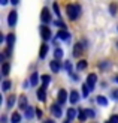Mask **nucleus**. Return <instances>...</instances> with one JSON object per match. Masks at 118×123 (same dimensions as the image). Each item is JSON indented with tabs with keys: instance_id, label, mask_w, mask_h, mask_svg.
Masks as SVG:
<instances>
[{
	"instance_id": "obj_1",
	"label": "nucleus",
	"mask_w": 118,
	"mask_h": 123,
	"mask_svg": "<svg viewBox=\"0 0 118 123\" xmlns=\"http://www.w3.org/2000/svg\"><path fill=\"white\" fill-rule=\"evenodd\" d=\"M66 14L69 17V20L75 21L76 18L81 15V6L79 5H67L66 6Z\"/></svg>"
},
{
	"instance_id": "obj_2",
	"label": "nucleus",
	"mask_w": 118,
	"mask_h": 123,
	"mask_svg": "<svg viewBox=\"0 0 118 123\" xmlns=\"http://www.w3.org/2000/svg\"><path fill=\"white\" fill-rule=\"evenodd\" d=\"M40 20L43 24H49L52 21V18H51V12H49L48 8H43L42 9V14H40Z\"/></svg>"
},
{
	"instance_id": "obj_3",
	"label": "nucleus",
	"mask_w": 118,
	"mask_h": 123,
	"mask_svg": "<svg viewBox=\"0 0 118 123\" xmlns=\"http://www.w3.org/2000/svg\"><path fill=\"white\" fill-rule=\"evenodd\" d=\"M17 21H18V12L17 11H11L9 15H8V24L11 27H15L17 26Z\"/></svg>"
},
{
	"instance_id": "obj_4",
	"label": "nucleus",
	"mask_w": 118,
	"mask_h": 123,
	"mask_svg": "<svg viewBox=\"0 0 118 123\" xmlns=\"http://www.w3.org/2000/svg\"><path fill=\"white\" fill-rule=\"evenodd\" d=\"M40 36H42V39L43 41H49L51 39V30H49L48 26H40Z\"/></svg>"
},
{
	"instance_id": "obj_5",
	"label": "nucleus",
	"mask_w": 118,
	"mask_h": 123,
	"mask_svg": "<svg viewBox=\"0 0 118 123\" xmlns=\"http://www.w3.org/2000/svg\"><path fill=\"white\" fill-rule=\"evenodd\" d=\"M96 83H97V75H96V74H90L88 78H87V83L85 84L88 86L90 90H93V89L96 87Z\"/></svg>"
},
{
	"instance_id": "obj_6",
	"label": "nucleus",
	"mask_w": 118,
	"mask_h": 123,
	"mask_svg": "<svg viewBox=\"0 0 118 123\" xmlns=\"http://www.w3.org/2000/svg\"><path fill=\"white\" fill-rule=\"evenodd\" d=\"M51 113L54 117H61V114H63V111H61V105L57 102V104H52L51 105Z\"/></svg>"
},
{
	"instance_id": "obj_7",
	"label": "nucleus",
	"mask_w": 118,
	"mask_h": 123,
	"mask_svg": "<svg viewBox=\"0 0 118 123\" xmlns=\"http://www.w3.org/2000/svg\"><path fill=\"white\" fill-rule=\"evenodd\" d=\"M66 101H67V92L64 89H60L58 90V96H57V102L60 104V105H63Z\"/></svg>"
},
{
	"instance_id": "obj_8",
	"label": "nucleus",
	"mask_w": 118,
	"mask_h": 123,
	"mask_svg": "<svg viewBox=\"0 0 118 123\" xmlns=\"http://www.w3.org/2000/svg\"><path fill=\"white\" fill-rule=\"evenodd\" d=\"M49 68H51V71L52 72H60L61 71V63H60V60H57V59H54L52 62H49Z\"/></svg>"
},
{
	"instance_id": "obj_9",
	"label": "nucleus",
	"mask_w": 118,
	"mask_h": 123,
	"mask_svg": "<svg viewBox=\"0 0 118 123\" xmlns=\"http://www.w3.org/2000/svg\"><path fill=\"white\" fill-rule=\"evenodd\" d=\"M82 51H84L82 42H78V44H75V47H73V56H75V57H79L81 54H82Z\"/></svg>"
},
{
	"instance_id": "obj_10",
	"label": "nucleus",
	"mask_w": 118,
	"mask_h": 123,
	"mask_svg": "<svg viewBox=\"0 0 118 123\" xmlns=\"http://www.w3.org/2000/svg\"><path fill=\"white\" fill-rule=\"evenodd\" d=\"M79 99H81V98H79V93H78L76 90H72V92H70V96H69V101L72 102V105H73V104H78Z\"/></svg>"
},
{
	"instance_id": "obj_11",
	"label": "nucleus",
	"mask_w": 118,
	"mask_h": 123,
	"mask_svg": "<svg viewBox=\"0 0 118 123\" xmlns=\"http://www.w3.org/2000/svg\"><path fill=\"white\" fill-rule=\"evenodd\" d=\"M45 90H46L45 87H40V89H38V92H36V93H38V99L42 101V102L46 101V92Z\"/></svg>"
},
{
	"instance_id": "obj_12",
	"label": "nucleus",
	"mask_w": 118,
	"mask_h": 123,
	"mask_svg": "<svg viewBox=\"0 0 118 123\" xmlns=\"http://www.w3.org/2000/svg\"><path fill=\"white\" fill-rule=\"evenodd\" d=\"M34 114H36V110L32 108V107H27V110L24 111V117H26L27 120H30V119H33Z\"/></svg>"
},
{
	"instance_id": "obj_13",
	"label": "nucleus",
	"mask_w": 118,
	"mask_h": 123,
	"mask_svg": "<svg viewBox=\"0 0 118 123\" xmlns=\"http://www.w3.org/2000/svg\"><path fill=\"white\" fill-rule=\"evenodd\" d=\"M18 105H20V110H24V111H26L27 110V107H28V102H27V96H20V104H18Z\"/></svg>"
},
{
	"instance_id": "obj_14",
	"label": "nucleus",
	"mask_w": 118,
	"mask_h": 123,
	"mask_svg": "<svg viewBox=\"0 0 118 123\" xmlns=\"http://www.w3.org/2000/svg\"><path fill=\"white\" fill-rule=\"evenodd\" d=\"M9 71H11V65L8 62H3L2 63V75L3 77H8L9 75Z\"/></svg>"
},
{
	"instance_id": "obj_15",
	"label": "nucleus",
	"mask_w": 118,
	"mask_h": 123,
	"mask_svg": "<svg viewBox=\"0 0 118 123\" xmlns=\"http://www.w3.org/2000/svg\"><path fill=\"white\" fill-rule=\"evenodd\" d=\"M87 117H88V116H87V111H85V110H84V108H78V120H79V122H85Z\"/></svg>"
},
{
	"instance_id": "obj_16",
	"label": "nucleus",
	"mask_w": 118,
	"mask_h": 123,
	"mask_svg": "<svg viewBox=\"0 0 118 123\" xmlns=\"http://www.w3.org/2000/svg\"><path fill=\"white\" fill-rule=\"evenodd\" d=\"M57 38L61 39V41H67V39L70 38V35H69V32H67V30H60V32L57 33Z\"/></svg>"
},
{
	"instance_id": "obj_17",
	"label": "nucleus",
	"mask_w": 118,
	"mask_h": 123,
	"mask_svg": "<svg viewBox=\"0 0 118 123\" xmlns=\"http://www.w3.org/2000/svg\"><path fill=\"white\" fill-rule=\"evenodd\" d=\"M75 117H78V110L69 108V110H67V119H69V120H73Z\"/></svg>"
},
{
	"instance_id": "obj_18",
	"label": "nucleus",
	"mask_w": 118,
	"mask_h": 123,
	"mask_svg": "<svg viewBox=\"0 0 118 123\" xmlns=\"http://www.w3.org/2000/svg\"><path fill=\"white\" fill-rule=\"evenodd\" d=\"M48 50H49L48 45H46V44H42V45H40V53H39V59H45Z\"/></svg>"
},
{
	"instance_id": "obj_19",
	"label": "nucleus",
	"mask_w": 118,
	"mask_h": 123,
	"mask_svg": "<svg viewBox=\"0 0 118 123\" xmlns=\"http://www.w3.org/2000/svg\"><path fill=\"white\" fill-rule=\"evenodd\" d=\"M38 83H39V74L33 72L32 77H30V84H32V86H38Z\"/></svg>"
},
{
	"instance_id": "obj_20",
	"label": "nucleus",
	"mask_w": 118,
	"mask_h": 123,
	"mask_svg": "<svg viewBox=\"0 0 118 123\" xmlns=\"http://www.w3.org/2000/svg\"><path fill=\"white\" fill-rule=\"evenodd\" d=\"M96 101H97L99 105H102V107H106L108 105V98H105V96H97Z\"/></svg>"
},
{
	"instance_id": "obj_21",
	"label": "nucleus",
	"mask_w": 118,
	"mask_h": 123,
	"mask_svg": "<svg viewBox=\"0 0 118 123\" xmlns=\"http://www.w3.org/2000/svg\"><path fill=\"white\" fill-rule=\"evenodd\" d=\"M11 122H12V123H20V122H21V114H20V113H12Z\"/></svg>"
},
{
	"instance_id": "obj_22",
	"label": "nucleus",
	"mask_w": 118,
	"mask_h": 123,
	"mask_svg": "<svg viewBox=\"0 0 118 123\" xmlns=\"http://www.w3.org/2000/svg\"><path fill=\"white\" fill-rule=\"evenodd\" d=\"M15 38H17V36H15L14 33H9L8 36H6V42H8V45H9V47H12V45H14Z\"/></svg>"
},
{
	"instance_id": "obj_23",
	"label": "nucleus",
	"mask_w": 118,
	"mask_h": 123,
	"mask_svg": "<svg viewBox=\"0 0 118 123\" xmlns=\"http://www.w3.org/2000/svg\"><path fill=\"white\" fill-rule=\"evenodd\" d=\"M49 83H51V77H49V75H43V77H42V87L46 89Z\"/></svg>"
},
{
	"instance_id": "obj_24",
	"label": "nucleus",
	"mask_w": 118,
	"mask_h": 123,
	"mask_svg": "<svg viewBox=\"0 0 118 123\" xmlns=\"http://www.w3.org/2000/svg\"><path fill=\"white\" fill-rule=\"evenodd\" d=\"M87 66H88V63H87V60H79L78 62V71H84V69H87Z\"/></svg>"
},
{
	"instance_id": "obj_25",
	"label": "nucleus",
	"mask_w": 118,
	"mask_h": 123,
	"mask_svg": "<svg viewBox=\"0 0 118 123\" xmlns=\"http://www.w3.org/2000/svg\"><path fill=\"white\" fill-rule=\"evenodd\" d=\"M6 105H8V108H9V110L15 105V96H14V95L8 98V102H6Z\"/></svg>"
},
{
	"instance_id": "obj_26",
	"label": "nucleus",
	"mask_w": 118,
	"mask_h": 123,
	"mask_svg": "<svg viewBox=\"0 0 118 123\" xmlns=\"http://www.w3.org/2000/svg\"><path fill=\"white\" fill-rule=\"evenodd\" d=\"M11 86H12V83L9 81V80H5V81L2 83V89H3L5 92H8V90L11 89Z\"/></svg>"
},
{
	"instance_id": "obj_27",
	"label": "nucleus",
	"mask_w": 118,
	"mask_h": 123,
	"mask_svg": "<svg viewBox=\"0 0 118 123\" xmlns=\"http://www.w3.org/2000/svg\"><path fill=\"white\" fill-rule=\"evenodd\" d=\"M54 56H55V59H57V60H60L61 57H63V50H61V48H55Z\"/></svg>"
},
{
	"instance_id": "obj_28",
	"label": "nucleus",
	"mask_w": 118,
	"mask_h": 123,
	"mask_svg": "<svg viewBox=\"0 0 118 123\" xmlns=\"http://www.w3.org/2000/svg\"><path fill=\"white\" fill-rule=\"evenodd\" d=\"M52 9H54V12H55V15L60 18L61 14H60V6H58V3H54V5H52Z\"/></svg>"
},
{
	"instance_id": "obj_29",
	"label": "nucleus",
	"mask_w": 118,
	"mask_h": 123,
	"mask_svg": "<svg viewBox=\"0 0 118 123\" xmlns=\"http://www.w3.org/2000/svg\"><path fill=\"white\" fill-rule=\"evenodd\" d=\"M54 24H55L57 27H60L61 30H66V24H64L63 21H61V20H58V21H54Z\"/></svg>"
},
{
	"instance_id": "obj_30",
	"label": "nucleus",
	"mask_w": 118,
	"mask_h": 123,
	"mask_svg": "<svg viewBox=\"0 0 118 123\" xmlns=\"http://www.w3.org/2000/svg\"><path fill=\"white\" fill-rule=\"evenodd\" d=\"M88 93H90V89H88V86H87V84H84V86H82V96H84V98H87V96H88Z\"/></svg>"
},
{
	"instance_id": "obj_31",
	"label": "nucleus",
	"mask_w": 118,
	"mask_h": 123,
	"mask_svg": "<svg viewBox=\"0 0 118 123\" xmlns=\"http://www.w3.org/2000/svg\"><path fill=\"white\" fill-rule=\"evenodd\" d=\"M64 68H66V71L69 72V74H72V72H73V66H72L70 62H66V63H64Z\"/></svg>"
},
{
	"instance_id": "obj_32",
	"label": "nucleus",
	"mask_w": 118,
	"mask_h": 123,
	"mask_svg": "<svg viewBox=\"0 0 118 123\" xmlns=\"http://www.w3.org/2000/svg\"><path fill=\"white\" fill-rule=\"evenodd\" d=\"M109 9H111V15H117V5L115 3H111Z\"/></svg>"
},
{
	"instance_id": "obj_33",
	"label": "nucleus",
	"mask_w": 118,
	"mask_h": 123,
	"mask_svg": "<svg viewBox=\"0 0 118 123\" xmlns=\"http://www.w3.org/2000/svg\"><path fill=\"white\" fill-rule=\"evenodd\" d=\"M85 111H87V116H88V117H94V116H96V113L93 111L91 108H85Z\"/></svg>"
},
{
	"instance_id": "obj_34",
	"label": "nucleus",
	"mask_w": 118,
	"mask_h": 123,
	"mask_svg": "<svg viewBox=\"0 0 118 123\" xmlns=\"http://www.w3.org/2000/svg\"><path fill=\"white\" fill-rule=\"evenodd\" d=\"M112 123H118V114H114V116H111V119H109Z\"/></svg>"
},
{
	"instance_id": "obj_35",
	"label": "nucleus",
	"mask_w": 118,
	"mask_h": 123,
	"mask_svg": "<svg viewBox=\"0 0 118 123\" xmlns=\"http://www.w3.org/2000/svg\"><path fill=\"white\" fill-rule=\"evenodd\" d=\"M11 53H12V47L8 45V48H6V51H5V56H8V57H9V56H11Z\"/></svg>"
},
{
	"instance_id": "obj_36",
	"label": "nucleus",
	"mask_w": 118,
	"mask_h": 123,
	"mask_svg": "<svg viewBox=\"0 0 118 123\" xmlns=\"http://www.w3.org/2000/svg\"><path fill=\"white\" fill-rule=\"evenodd\" d=\"M100 68H102V69H105V68H109V63H108V62H103V63H100Z\"/></svg>"
},
{
	"instance_id": "obj_37",
	"label": "nucleus",
	"mask_w": 118,
	"mask_h": 123,
	"mask_svg": "<svg viewBox=\"0 0 118 123\" xmlns=\"http://www.w3.org/2000/svg\"><path fill=\"white\" fill-rule=\"evenodd\" d=\"M112 98H114V99H118V89L112 92Z\"/></svg>"
},
{
	"instance_id": "obj_38",
	"label": "nucleus",
	"mask_w": 118,
	"mask_h": 123,
	"mask_svg": "<svg viewBox=\"0 0 118 123\" xmlns=\"http://www.w3.org/2000/svg\"><path fill=\"white\" fill-rule=\"evenodd\" d=\"M36 116H38V117H42V111L39 108H36Z\"/></svg>"
},
{
	"instance_id": "obj_39",
	"label": "nucleus",
	"mask_w": 118,
	"mask_h": 123,
	"mask_svg": "<svg viewBox=\"0 0 118 123\" xmlns=\"http://www.w3.org/2000/svg\"><path fill=\"white\" fill-rule=\"evenodd\" d=\"M0 3L5 6V5H8V3H11V2H9V0H0Z\"/></svg>"
},
{
	"instance_id": "obj_40",
	"label": "nucleus",
	"mask_w": 118,
	"mask_h": 123,
	"mask_svg": "<svg viewBox=\"0 0 118 123\" xmlns=\"http://www.w3.org/2000/svg\"><path fill=\"white\" fill-rule=\"evenodd\" d=\"M28 84H30V81H24V86H22V87H24V89H27V87H30Z\"/></svg>"
},
{
	"instance_id": "obj_41",
	"label": "nucleus",
	"mask_w": 118,
	"mask_h": 123,
	"mask_svg": "<svg viewBox=\"0 0 118 123\" xmlns=\"http://www.w3.org/2000/svg\"><path fill=\"white\" fill-rule=\"evenodd\" d=\"M9 2H11L12 5H18V3H20V0H9Z\"/></svg>"
},
{
	"instance_id": "obj_42",
	"label": "nucleus",
	"mask_w": 118,
	"mask_h": 123,
	"mask_svg": "<svg viewBox=\"0 0 118 123\" xmlns=\"http://www.w3.org/2000/svg\"><path fill=\"white\" fill-rule=\"evenodd\" d=\"M6 120H8V119H6V116L3 114V116H2V123H6Z\"/></svg>"
},
{
	"instance_id": "obj_43",
	"label": "nucleus",
	"mask_w": 118,
	"mask_h": 123,
	"mask_svg": "<svg viewBox=\"0 0 118 123\" xmlns=\"http://www.w3.org/2000/svg\"><path fill=\"white\" fill-rule=\"evenodd\" d=\"M42 123H55L54 120H51V119H48V120H45V122H42Z\"/></svg>"
},
{
	"instance_id": "obj_44",
	"label": "nucleus",
	"mask_w": 118,
	"mask_h": 123,
	"mask_svg": "<svg viewBox=\"0 0 118 123\" xmlns=\"http://www.w3.org/2000/svg\"><path fill=\"white\" fill-rule=\"evenodd\" d=\"M70 122H72V120H69V119H66V120H64V123H70Z\"/></svg>"
},
{
	"instance_id": "obj_45",
	"label": "nucleus",
	"mask_w": 118,
	"mask_h": 123,
	"mask_svg": "<svg viewBox=\"0 0 118 123\" xmlns=\"http://www.w3.org/2000/svg\"><path fill=\"white\" fill-rule=\"evenodd\" d=\"M115 81H117V83H118V75H117V77H115Z\"/></svg>"
},
{
	"instance_id": "obj_46",
	"label": "nucleus",
	"mask_w": 118,
	"mask_h": 123,
	"mask_svg": "<svg viewBox=\"0 0 118 123\" xmlns=\"http://www.w3.org/2000/svg\"><path fill=\"white\" fill-rule=\"evenodd\" d=\"M105 123H112V122H111V120H106V122H105Z\"/></svg>"
},
{
	"instance_id": "obj_47",
	"label": "nucleus",
	"mask_w": 118,
	"mask_h": 123,
	"mask_svg": "<svg viewBox=\"0 0 118 123\" xmlns=\"http://www.w3.org/2000/svg\"><path fill=\"white\" fill-rule=\"evenodd\" d=\"M117 47H118V42H117Z\"/></svg>"
}]
</instances>
